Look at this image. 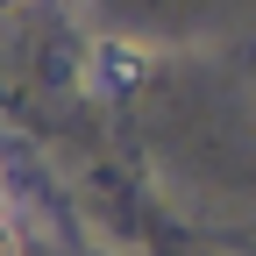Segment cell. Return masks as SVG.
<instances>
[{
    "label": "cell",
    "instance_id": "1",
    "mask_svg": "<svg viewBox=\"0 0 256 256\" xmlns=\"http://www.w3.org/2000/svg\"><path fill=\"white\" fill-rule=\"evenodd\" d=\"M142 78V50H128V43H100L86 57V86L92 92H128Z\"/></svg>",
    "mask_w": 256,
    "mask_h": 256
},
{
    "label": "cell",
    "instance_id": "2",
    "mask_svg": "<svg viewBox=\"0 0 256 256\" xmlns=\"http://www.w3.org/2000/svg\"><path fill=\"white\" fill-rule=\"evenodd\" d=\"M0 256H14V235H8V228H0Z\"/></svg>",
    "mask_w": 256,
    "mask_h": 256
},
{
    "label": "cell",
    "instance_id": "3",
    "mask_svg": "<svg viewBox=\"0 0 256 256\" xmlns=\"http://www.w3.org/2000/svg\"><path fill=\"white\" fill-rule=\"evenodd\" d=\"M0 8H14V0H0Z\"/></svg>",
    "mask_w": 256,
    "mask_h": 256
}]
</instances>
